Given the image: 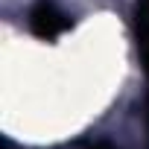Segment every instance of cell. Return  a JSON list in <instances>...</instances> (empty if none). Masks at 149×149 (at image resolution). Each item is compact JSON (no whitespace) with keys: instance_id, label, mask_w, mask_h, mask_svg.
I'll list each match as a JSON object with an SVG mask.
<instances>
[{"instance_id":"1","label":"cell","mask_w":149,"mask_h":149,"mask_svg":"<svg viewBox=\"0 0 149 149\" xmlns=\"http://www.w3.org/2000/svg\"><path fill=\"white\" fill-rule=\"evenodd\" d=\"M29 29L38 38L53 41V38H58L61 32L70 29V18L53 3V0H38V3L29 9Z\"/></svg>"}]
</instances>
